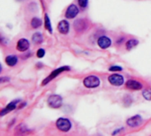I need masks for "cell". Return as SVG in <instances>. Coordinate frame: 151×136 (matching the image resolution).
<instances>
[{
    "label": "cell",
    "instance_id": "6da1fadb",
    "mask_svg": "<svg viewBox=\"0 0 151 136\" xmlns=\"http://www.w3.org/2000/svg\"><path fill=\"white\" fill-rule=\"evenodd\" d=\"M83 84L88 89H95L99 87L100 85V79L96 75H89L86 77L83 81Z\"/></svg>",
    "mask_w": 151,
    "mask_h": 136
},
{
    "label": "cell",
    "instance_id": "ba28073f",
    "mask_svg": "<svg viewBox=\"0 0 151 136\" xmlns=\"http://www.w3.org/2000/svg\"><path fill=\"white\" fill-rule=\"evenodd\" d=\"M97 44L101 49H108L111 45V40L108 36L103 35L97 40Z\"/></svg>",
    "mask_w": 151,
    "mask_h": 136
},
{
    "label": "cell",
    "instance_id": "8fae6325",
    "mask_svg": "<svg viewBox=\"0 0 151 136\" xmlns=\"http://www.w3.org/2000/svg\"><path fill=\"white\" fill-rule=\"evenodd\" d=\"M29 48V42L25 39V38H21L17 42V50L20 52L26 51L27 49Z\"/></svg>",
    "mask_w": 151,
    "mask_h": 136
},
{
    "label": "cell",
    "instance_id": "e0dca14e",
    "mask_svg": "<svg viewBox=\"0 0 151 136\" xmlns=\"http://www.w3.org/2000/svg\"><path fill=\"white\" fill-rule=\"evenodd\" d=\"M44 27L51 34L52 33V27H51V23H50V19L48 16V14L44 15Z\"/></svg>",
    "mask_w": 151,
    "mask_h": 136
},
{
    "label": "cell",
    "instance_id": "ac0fdd59",
    "mask_svg": "<svg viewBox=\"0 0 151 136\" xmlns=\"http://www.w3.org/2000/svg\"><path fill=\"white\" fill-rule=\"evenodd\" d=\"M42 26V20L39 18H33L31 20V27L33 28H38Z\"/></svg>",
    "mask_w": 151,
    "mask_h": 136
},
{
    "label": "cell",
    "instance_id": "5bb4252c",
    "mask_svg": "<svg viewBox=\"0 0 151 136\" xmlns=\"http://www.w3.org/2000/svg\"><path fill=\"white\" fill-rule=\"evenodd\" d=\"M5 63L7 64V65L12 67L18 63V58L14 55H9L5 58Z\"/></svg>",
    "mask_w": 151,
    "mask_h": 136
},
{
    "label": "cell",
    "instance_id": "4fadbf2b",
    "mask_svg": "<svg viewBox=\"0 0 151 136\" xmlns=\"http://www.w3.org/2000/svg\"><path fill=\"white\" fill-rule=\"evenodd\" d=\"M19 103V100H16V101H14V102H12V103H10L5 108H4L2 111H1V112H0V115L3 117V116H4L6 113H9L10 112H12V111H13L15 108H16V104Z\"/></svg>",
    "mask_w": 151,
    "mask_h": 136
},
{
    "label": "cell",
    "instance_id": "8992f818",
    "mask_svg": "<svg viewBox=\"0 0 151 136\" xmlns=\"http://www.w3.org/2000/svg\"><path fill=\"white\" fill-rule=\"evenodd\" d=\"M73 27H74V29L76 30V32L81 33V32L85 31L88 28V23L84 19H79L77 20H75V22L73 24Z\"/></svg>",
    "mask_w": 151,
    "mask_h": 136
},
{
    "label": "cell",
    "instance_id": "7402d4cb",
    "mask_svg": "<svg viewBox=\"0 0 151 136\" xmlns=\"http://www.w3.org/2000/svg\"><path fill=\"white\" fill-rule=\"evenodd\" d=\"M109 70L111 71V72H119V71H122V67H120V66H118V65H112V66H111L110 68H109Z\"/></svg>",
    "mask_w": 151,
    "mask_h": 136
},
{
    "label": "cell",
    "instance_id": "7c38bea8",
    "mask_svg": "<svg viewBox=\"0 0 151 136\" xmlns=\"http://www.w3.org/2000/svg\"><path fill=\"white\" fill-rule=\"evenodd\" d=\"M58 30L62 35H66L69 32V23L66 20H61L58 23Z\"/></svg>",
    "mask_w": 151,
    "mask_h": 136
},
{
    "label": "cell",
    "instance_id": "277c9868",
    "mask_svg": "<svg viewBox=\"0 0 151 136\" xmlns=\"http://www.w3.org/2000/svg\"><path fill=\"white\" fill-rule=\"evenodd\" d=\"M62 97L58 95H52L48 98V104L53 109H58L62 105Z\"/></svg>",
    "mask_w": 151,
    "mask_h": 136
},
{
    "label": "cell",
    "instance_id": "7a4b0ae2",
    "mask_svg": "<svg viewBox=\"0 0 151 136\" xmlns=\"http://www.w3.org/2000/svg\"><path fill=\"white\" fill-rule=\"evenodd\" d=\"M56 126L58 127V129L61 132H68L71 128H72V124L71 121L68 119L65 118H59L57 122H56Z\"/></svg>",
    "mask_w": 151,
    "mask_h": 136
},
{
    "label": "cell",
    "instance_id": "2e32d148",
    "mask_svg": "<svg viewBox=\"0 0 151 136\" xmlns=\"http://www.w3.org/2000/svg\"><path fill=\"white\" fill-rule=\"evenodd\" d=\"M138 43H139L138 40H136V39H131V40L127 41V42L126 43V48H127V50H131L133 48L136 47L138 45Z\"/></svg>",
    "mask_w": 151,
    "mask_h": 136
},
{
    "label": "cell",
    "instance_id": "5b68a950",
    "mask_svg": "<svg viewBox=\"0 0 151 136\" xmlns=\"http://www.w3.org/2000/svg\"><path fill=\"white\" fill-rule=\"evenodd\" d=\"M108 81L113 86H121L124 84V77L118 73H113L110 75Z\"/></svg>",
    "mask_w": 151,
    "mask_h": 136
},
{
    "label": "cell",
    "instance_id": "9c48e42d",
    "mask_svg": "<svg viewBox=\"0 0 151 136\" xmlns=\"http://www.w3.org/2000/svg\"><path fill=\"white\" fill-rule=\"evenodd\" d=\"M127 123L131 127H137L142 123V119L140 115H135L132 118H129L127 119Z\"/></svg>",
    "mask_w": 151,
    "mask_h": 136
},
{
    "label": "cell",
    "instance_id": "9a60e30c",
    "mask_svg": "<svg viewBox=\"0 0 151 136\" xmlns=\"http://www.w3.org/2000/svg\"><path fill=\"white\" fill-rule=\"evenodd\" d=\"M32 40H33V42H34L35 43L40 44V43H42V40H43V36H42V35L41 33L36 32V33H35V34L33 35Z\"/></svg>",
    "mask_w": 151,
    "mask_h": 136
},
{
    "label": "cell",
    "instance_id": "d6986e66",
    "mask_svg": "<svg viewBox=\"0 0 151 136\" xmlns=\"http://www.w3.org/2000/svg\"><path fill=\"white\" fill-rule=\"evenodd\" d=\"M142 96H143V97H144L146 100L151 101V88L150 89H147L143 90Z\"/></svg>",
    "mask_w": 151,
    "mask_h": 136
},
{
    "label": "cell",
    "instance_id": "30bf717a",
    "mask_svg": "<svg viewBox=\"0 0 151 136\" xmlns=\"http://www.w3.org/2000/svg\"><path fill=\"white\" fill-rule=\"evenodd\" d=\"M126 86H127V89H132V90H140V89H142V84L140 83L137 81H134V80L127 81V83H126Z\"/></svg>",
    "mask_w": 151,
    "mask_h": 136
},
{
    "label": "cell",
    "instance_id": "44dd1931",
    "mask_svg": "<svg viewBox=\"0 0 151 136\" xmlns=\"http://www.w3.org/2000/svg\"><path fill=\"white\" fill-rule=\"evenodd\" d=\"M44 55H45V50H44L43 49H39V50H37V52H36V56H37V58H43V57H44Z\"/></svg>",
    "mask_w": 151,
    "mask_h": 136
},
{
    "label": "cell",
    "instance_id": "ffe728a7",
    "mask_svg": "<svg viewBox=\"0 0 151 136\" xmlns=\"http://www.w3.org/2000/svg\"><path fill=\"white\" fill-rule=\"evenodd\" d=\"M78 3H79V5L81 8H86L88 6V0H78Z\"/></svg>",
    "mask_w": 151,
    "mask_h": 136
},
{
    "label": "cell",
    "instance_id": "3957f363",
    "mask_svg": "<svg viewBox=\"0 0 151 136\" xmlns=\"http://www.w3.org/2000/svg\"><path fill=\"white\" fill-rule=\"evenodd\" d=\"M65 71H70V67L69 66H62V67H59V68H58V69H56V70H54L42 82V85H46L47 83H49L50 81H51L54 78H56L58 75H59L60 73H64V72H65Z\"/></svg>",
    "mask_w": 151,
    "mask_h": 136
},
{
    "label": "cell",
    "instance_id": "52a82bcc",
    "mask_svg": "<svg viewBox=\"0 0 151 136\" xmlns=\"http://www.w3.org/2000/svg\"><path fill=\"white\" fill-rule=\"evenodd\" d=\"M79 13V9L75 4H71L68 6L65 12V17L67 19H73L75 18Z\"/></svg>",
    "mask_w": 151,
    "mask_h": 136
}]
</instances>
